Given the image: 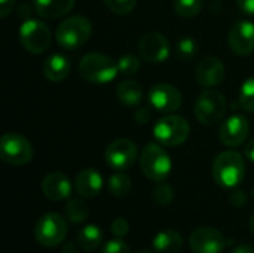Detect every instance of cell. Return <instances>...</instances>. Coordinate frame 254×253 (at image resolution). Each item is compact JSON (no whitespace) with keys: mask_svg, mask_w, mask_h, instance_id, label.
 Instances as JSON below:
<instances>
[{"mask_svg":"<svg viewBox=\"0 0 254 253\" xmlns=\"http://www.w3.org/2000/svg\"><path fill=\"white\" fill-rule=\"evenodd\" d=\"M190 134L189 122L179 115L168 113L167 116L161 118L153 127V137L155 140L168 148L183 145Z\"/></svg>","mask_w":254,"mask_h":253,"instance_id":"5b68a950","label":"cell"},{"mask_svg":"<svg viewBox=\"0 0 254 253\" xmlns=\"http://www.w3.org/2000/svg\"><path fill=\"white\" fill-rule=\"evenodd\" d=\"M250 131V124L243 115L229 116L219 130V139L225 146L237 148L247 140Z\"/></svg>","mask_w":254,"mask_h":253,"instance_id":"5bb4252c","label":"cell"},{"mask_svg":"<svg viewBox=\"0 0 254 253\" xmlns=\"http://www.w3.org/2000/svg\"><path fill=\"white\" fill-rule=\"evenodd\" d=\"M80 76L95 85H104L112 81L119 73L118 61L101 52H89L82 57L79 63Z\"/></svg>","mask_w":254,"mask_h":253,"instance_id":"7a4b0ae2","label":"cell"},{"mask_svg":"<svg viewBox=\"0 0 254 253\" xmlns=\"http://www.w3.org/2000/svg\"><path fill=\"white\" fill-rule=\"evenodd\" d=\"M225 66L216 57L202 58L195 69V78L204 88H214L220 85L225 79Z\"/></svg>","mask_w":254,"mask_h":253,"instance_id":"2e32d148","label":"cell"},{"mask_svg":"<svg viewBox=\"0 0 254 253\" xmlns=\"http://www.w3.org/2000/svg\"><path fill=\"white\" fill-rule=\"evenodd\" d=\"M190 249L195 253H222L226 248V239L214 228H196L189 239Z\"/></svg>","mask_w":254,"mask_h":253,"instance_id":"7c38bea8","label":"cell"},{"mask_svg":"<svg viewBox=\"0 0 254 253\" xmlns=\"http://www.w3.org/2000/svg\"><path fill=\"white\" fill-rule=\"evenodd\" d=\"M119 73L124 76H132L140 69V60L134 54H125L118 60Z\"/></svg>","mask_w":254,"mask_h":253,"instance_id":"f1b7e54d","label":"cell"},{"mask_svg":"<svg viewBox=\"0 0 254 253\" xmlns=\"http://www.w3.org/2000/svg\"><path fill=\"white\" fill-rule=\"evenodd\" d=\"M92 33V25L88 18L82 15H74L64 19L55 31L57 43L67 51H74L83 46Z\"/></svg>","mask_w":254,"mask_h":253,"instance_id":"3957f363","label":"cell"},{"mask_svg":"<svg viewBox=\"0 0 254 253\" xmlns=\"http://www.w3.org/2000/svg\"><path fill=\"white\" fill-rule=\"evenodd\" d=\"M42 192L51 201H63L71 195L70 179L60 171H52L46 174L42 180Z\"/></svg>","mask_w":254,"mask_h":253,"instance_id":"e0dca14e","label":"cell"},{"mask_svg":"<svg viewBox=\"0 0 254 253\" xmlns=\"http://www.w3.org/2000/svg\"><path fill=\"white\" fill-rule=\"evenodd\" d=\"M246 176V161L240 152L226 151L216 157L213 163V177L220 188H237Z\"/></svg>","mask_w":254,"mask_h":253,"instance_id":"6da1fadb","label":"cell"},{"mask_svg":"<svg viewBox=\"0 0 254 253\" xmlns=\"http://www.w3.org/2000/svg\"><path fill=\"white\" fill-rule=\"evenodd\" d=\"M134 118H135V121L138 124H147L150 121V118H152V112H150L149 107H140V109L135 110Z\"/></svg>","mask_w":254,"mask_h":253,"instance_id":"836d02e7","label":"cell"},{"mask_svg":"<svg viewBox=\"0 0 254 253\" xmlns=\"http://www.w3.org/2000/svg\"><path fill=\"white\" fill-rule=\"evenodd\" d=\"M112 233L118 237V239H124L128 236L129 233V224L125 218H116L112 222Z\"/></svg>","mask_w":254,"mask_h":253,"instance_id":"d6a6232c","label":"cell"},{"mask_svg":"<svg viewBox=\"0 0 254 253\" xmlns=\"http://www.w3.org/2000/svg\"><path fill=\"white\" fill-rule=\"evenodd\" d=\"M149 103L150 106L161 113H173L180 109L183 103L182 92L179 88L170 84H156L149 89Z\"/></svg>","mask_w":254,"mask_h":253,"instance_id":"8fae6325","label":"cell"},{"mask_svg":"<svg viewBox=\"0 0 254 253\" xmlns=\"http://www.w3.org/2000/svg\"><path fill=\"white\" fill-rule=\"evenodd\" d=\"M152 245L158 253H177L183 246V239L174 230H164L153 237Z\"/></svg>","mask_w":254,"mask_h":253,"instance_id":"7402d4cb","label":"cell"},{"mask_svg":"<svg viewBox=\"0 0 254 253\" xmlns=\"http://www.w3.org/2000/svg\"><path fill=\"white\" fill-rule=\"evenodd\" d=\"M174 10L182 18H193L202 10V0H176Z\"/></svg>","mask_w":254,"mask_h":253,"instance_id":"83f0119b","label":"cell"},{"mask_svg":"<svg viewBox=\"0 0 254 253\" xmlns=\"http://www.w3.org/2000/svg\"><path fill=\"white\" fill-rule=\"evenodd\" d=\"M244 154H246V157H247L252 163H254V139L253 140H250V142L246 145Z\"/></svg>","mask_w":254,"mask_h":253,"instance_id":"74e56055","label":"cell"},{"mask_svg":"<svg viewBox=\"0 0 254 253\" xmlns=\"http://www.w3.org/2000/svg\"><path fill=\"white\" fill-rule=\"evenodd\" d=\"M214 1H217V0H214Z\"/></svg>","mask_w":254,"mask_h":253,"instance_id":"ee69618b","label":"cell"},{"mask_svg":"<svg viewBox=\"0 0 254 253\" xmlns=\"http://www.w3.org/2000/svg\"><path fill=\"white\" fill-rule=\"evenodd\" d=\"M79 245L73 243V242H68L64 248H63V253H79V249H77Z\"/></svg>","mask_w":254,"mask_h":253,"instance_id":"f35d334b","label":"cell"},{"mask_svg":"<svg viewBox=\"0 0 254 253\" xmlns=\"http://www.w3.org/2000/svg\"><path fill=\"white\" fill-rule=\"evenodd\" d=\"M13 4H15V0H0V15H1V18H6L12 12Z\"/></svg>","mask_w":254,"mask_h":253,"instance_id":"8d00e7d4","label":"cell"},{"mask_svg":"<svg viewBox=\"0 0 254 253\" xmlns=\"http://www.w3.org/2000/svg\"><path fill=\"white\" fill-rule=\"evenodd\" d=\"M231 204L232 206H235V207H241V206H244L246 204V201H247V195L244 194V191H241V189H238V191H235V192H232V195H231Z\"/></svg>","mask_w":254,"mask_h":253,"instance_id":"d590c367","label":"cell"},{"mask_svg":"<svg viewBox=\"0 0 254 253\" xmlns=\"http://www.w3.org/2000/svg\"><path fill=\"white\" fill-rule=\"evenodd\" d=\"M74 186L82 198H94L103 189V177L97 170L85 169L77 174Z\"/></svg>","mask_w":254,"mask_h":253,"instance_id":"ac0fdd59","label":"cell"},{"mask_svg":"<svg viewBox=\"0 0 254 253\" xmlns=\"http://www.w3.org/2000/svg\"><path fill=\"white\" fill-rule=\"evenodd\" d=\"M107 186H109V191L113 197L116 198H124L127 197L131 189H132V182L129 179V176L124 174V173H115L110 176L109 182H107Z\"/></svg>","mask_w":254,"mask_h":253,"instance_id":"cb8c5ba5","label":"cell"},{"mask_svg":"<svg viewBox=\"0 0 254 253\" xmlns=\"http://www.w3.org/2000/svg\"><path fill=\"white\" fill-rule=\"evenodd\" d=\"M65 213L70 222L73 224H82L89 216V207L88 204L80 198H70L65 206Z\"/></svg>","mask_w":254,"mask_h":253,"instance_id":"d4e9b609","label":"cell"},{"mask_svg":"<svg viewBox=\"0 0 254 253\" xmlns=\"http://www.w3.org/2000/svg\"><path fill=\"white\" fill-rule=\"evenodd\" d=\"M253 195H254V191H253Z\"/></svg>","mask_w":254,"mask_h":253,"instance_id":"7bdbcfd3","label":"cell"},{"mask_svg":"<svg viewBox=\"0 0 254 253\" xmlns=\"http://www.w3.org/2000/svg\"><path fill=\"white\" fill-rule=\"evenodd\" d=\"M153 200L159 206H168L174 200V191L168 183L158 182V185L153 188Z\"/></svg>","mask_w":254,"mask_h":253,"instance_id":"f546056e","label":"cell"},{"mask_svg":"<svg viewBox=\"0 0 254 253\" xmlns=\"http://www.w3.org/2000/svg\"><path fill=\"white\" fill-rule=\"evenodd\" d=\"M135 253H152L149 249H138Z\"/></svg>","mask_w":254,"mask_h":253,"instance_id":"b9f144b4","label":"cell"},{"mask_svg":"<svg viewBox=\"0 0 254 253\" xmlns=\"http://www.w3.org/2000/svg\"><path fill=\"white\" fill-rule=\"evenodd\" d=\"M226 109H228V104H226L225 95L214 88H208L202 91L196 100L195 116L202 125L211 127V125L219 124L223 119Z\"/></svg>","mask_w":254,"mask_h":253,"instance_id":"8992f818","label":"cell"},{"mask_svg":"<svg viewBox=\"0 0 254 253\" xmlns=\"http://www.w3.org/2000/svg\"><path fill=\"white\" fill-rule=\"evenodd\" d=\"M103 243V233L97 225H86L77 234V245L86 252L97 251Z\"/></svg>","mask_w":254,"mask_h":253,"instance_id":"603a6c76","label":"cell"},{"mask_svg":"<svg viewBox=\"0 0 254 253\" xmlns=\"http://www.w3.org/2000/svg\"><path fill=\"white\" fill-rule=\"evenodd\" d=\"M232 253H254L253 248H250L249 245H240L234 249Z\"/></svg>","mask_w":254,"mask_h":253,"instance_id":"ab89813d","label":"cell"},{"mask_svg":"<svg viewBox=\"0 0 254 253\" xmlns=\"http://www.w3.org/2000/svg\"><path fill=\"white\" fill-rule=\"evenodd\" d=\"M118 100L127 107H137L143 101V88L137 81L127 79L116 86Z\"/></svg>","mask_w":254,"mask_h":253,"instance_id":"44dd1931","label":"cell"},{"mask_svg":"<svg viewBox=\"0 0 254 253\" xmlns=\"http://www.w3.org/2000/svg\"><path fill=\"white\" fill-rule=\"evenodd\" d=\"M70 70H71L70 60L64 54H58V52L51 54L43 63V75L51 82L64 81L70 75Z\"/></svg>","mask_w":254,"mask_h":253,"instance_id":"d6986e66","label":"cell"},{"mask_svg":"<svg viewBox=\"0 0 254 253\" xmlns=\"http://www.w3.org/2000/svg\"><path fill=\"white\" fill-rule=\"evenodd\" d=\"M101 253H131V251L129 246L122 239H115L104 245Z\"/></svg>","mask_w":254,"mask_h":253,"instance_id":"1f68e13d","label":"cell"},{"mask_svg":"<svg viewBox=\"0 0 254 253\" xmlns=\"http://www.w3.org/2000/svg\"><path fill=\"white\" fill-rule=\"evenodd\" d=\"M238 101H240V106L246 112L254 113V76L246 79L244 84L241 85L240 94H238Z\"/></svg>","mask_w":254,"mask_h":253,"instance_id":"4316f807","label":"cell"},{"mask_svg":"<svg viewBox=\"0 0 254 253\" xmlns=\"http://www.w3.org/2000/svg\"><path fill=\"white\" fill-rule=\"evenodd\" d=\"M138 157L137 145L129 139H116L106 149V163L116 171L128 170Z\"/></svg>","mask_w":254,"mask_h":253,"instance_id":"30bf717a","label":"cell"},{"mask_svg":"<svg viewBox=\"0 0 254 253\" xmlns=\"http://www.w3.org/2000/svg\"><path fill=\"white\" fill-rule=\"evenodd\" d=\"M229 46L234 54L246 57L254 52V24L252 21H238L229 31Z\"/></svg>","mask_w":254,"mask_h":253,"instance_id":"9a60e30c","label":"cell"},{"mask_svg":"<svg viewBox=\"0 0 254 253\" xmlns=\"http://www.w3.org/2000/svg\"><path fill=\"white\" fill-rule=\"evenodd\" d=\"M74 7V0H34L36 13L45 19L64 16Z\"/></svg>","mask_w":254,"mask_h":253,"instance_id":"ffe728a7","label":"cell"},{"mask_svg":"<svg viewBox=\"0 0 254 253\" xmlns=\"http://www.w3.org/2000/svg\"><path fill=\"white\" fill-rule=\"evenodd\" d=\"M67 222L58 213L43 215L34 227V239L43 248H55L61 245L67 236Z\"/></svg>","mask_w":254,"mask_h":253,"instance_id":"ba28073f","label":"cell"},{"mask_svg":"<svg viewBox=\"0 0 254 253\" xmlns=\"http://www.w3.org/2000/svg\"><path fill=\"white\" fill-rule=\"evenodd\" d=\"M238 9L249 16H254V0H237Z\"/></svg>","mask_w":254,"mask_h":253,"instance_id":"e575fe53","label":"cell"},{"mask_svg":"<svg viewBox=\"0 0 254 253\" xmlns=\"http://www.w3.org/2000/svg\"><path fill=\"white\" fill-rule=\"evenodd\" d=\"M19 42L22 48L31 54H42L51 45V30L49 27L36 18L24 21L19 27Z\"/></svg>","mask_w":254,"mask_h":253,"instance_id":"9c48e42d","label":"cell"},{"mask_svg":"<svg viewBox=\"0 0 254 253\" xmlns=\"http://www.w3.org/2000/svg\"><path fill=\"white\" fill-rule=\"evenodd\" d=\"M106 7L118 15H128L134 10L137 0H103Z\"/></svg>","mask_w":254,"mask_h":253,"instance_id":"4dcf8cb0","label":"cell"},{"mask_svg":"<svg viewBox=\"0 0 254 253\" xmlns=\"http://www.w3.org/2000/svg\"><path fill=\"white\" fill-rule=\"evenodd\" d=\"M0 158L9 166H25L33 158V146L18 133H4L0 139Z\"/></svg>","mask_w":254,"mask_h":253,"instance_id":"52a82bcc","label":"cell"},{"mask_svg":"<svg viewBox=\"0 0 254 253\" xmlns=\"http://www.w3.org/2000/svg\"><path fill=\"white\" fill-rule=\"evenodd\" d=\"M198 49H199L198 42L193 37H190V36L182 37L177 42V45H176V54H177V57L182 61H190V60H193L196 57V54H198Z\"/></svg>","mask_w":254,"mask_h":253,"instance_id":"484cf974","label":"cell"},{"mask_svg":"<svg viewBox=\"0 0 254 253\" xmlns=\"http://www.w3.org/2000/svg\"><path fill=\"white\" fill-rule=\"evenodd\" d=\"M143 174L153 182H164L171 173V158L159 143H147L140 155Z\"/></svg>","mask_w":254,"mask_h":253,"instance_id":"277c9868","label":"cell"},{"mask_svg":"<svg viewBox=\"0 0 254 253\" xmlns=\"http://www.w3.org/2000/svg\"><path fill=\"white\" fill-rule=\"evenodd\" d=\"M138 52L147 63H164L170 57V43L164 34L150 31L138 40Z\"/></svg>","mask_w":254,"mask_h":253,"instance_id":"4fadbf2b","label":"cell"},{"mask_svg":"<svg viewBox=\"0 0 254 253\" xmlns=\"http://www.w3.org/2000/svg\"><path fill=\"white\" fill-rule=\"evenodd\" d=\"M250 231L254 234V213L253 216H252V219H250Z\"/></svg>","mask_w":254,"mask_h":253,"instance_id":"60d3db41","label":"cell"}]
</instances>
